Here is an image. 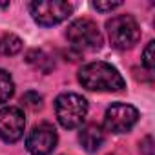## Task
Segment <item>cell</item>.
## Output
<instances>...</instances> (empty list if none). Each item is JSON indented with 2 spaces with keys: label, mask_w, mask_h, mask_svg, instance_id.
<instances>
[{
  "label": "cell",
  "mask_w": 155,
  "mask_h": 155,
  "mask_svg": "<svg viewBox=\"0 0 155 155\" xmlns=\"http://www.w3.org/2000/svg\"><path fill=\"white\" fill-rule=\"evenodd\" d=\"M79 82L90 91H120L124 88V79L119 69L102 60L82 66L79 71Z\"/></svg>",
  "instance_id": "cell-1"
},
{
  "label": "cell",
  "mask_w": 155,
  "mask_h": 155,
  "mask_svg": "<svg viewBox=\"0 0 155 155\" xmlns=\"http://www.w3.org/2000/svg\"><path fill=\"white\" fill-rule=\"evenodd\" d=\"M55 113L62 128H79L88 115V101L77 93H62L55 101Z\"/></svg>",
  "instance_id": "cell-2"
},
{
  "label": "cell",
  "mask_w": 155,
  "mask_h": 155,
  "mask_svg": "<svg viewBox=\"0 0 155 155\" xmlns=\"http://www.w3.org/2000/svg\"><path fill=\"white\" fill-rule=\"evenodd\" d=\"M108 37L113 48L117 49H130L140 38V29L137 20L131 15H119L106 22Z\"/></svg>",
  "instance_id": "cell-3"
},
{
  "label": "cell",
  "mask_w": 155,
  "mask_h": 155,
  "mask_svg": "<svg viewBox=\"0 0 155 155\" xmlns=\"http://www.w3.org/2000/svg\"><path fill=\"white\" fill-rule=\"evenodd\" d=\"M68 40L79 49H101L102 48V33L99 31L97 24L88 20V18H79L69 24L68 31H66Z\"/></svg>",
  "instance_id": "cell-4"
},
{
  "label": "cell",
  "mask_w": 155,
  "mask_h": 155,
  "mask_svg": "<svg viewBox=\"0 0 155 155\" xmlns=\"http://www.w3.org/2000/svg\"><path fill=\"white\" fill-rule=\"evenodd\" d=\"M29 11L38 26L49 28L66 20L71 15L73 6L68 2H60V0H37L29 4Z\"/></svg>",
  "instance_id": "cell-5"
},
{
  "label": "cell",
  "mask_w": 155,
  "mask_h": 155,
  "mask_svg": "<svg viewBox=\"0 0 155 155\" xmlns=\"http://www.w3.org/2000/svg\"><path fill=\"white\" fill-rule=\"evenodd\" d=\"M139 120L137 108L130 104H111L104 115V128L111 133H126Z\"/></svg>",
  "instance_id": "cell-6"
},
{
  "label": "cell",
  "mask_w": 155,
  "mask_h": 155,
  "mask_svg": "<svg viewBox=\"0 0 155 155\" xmlns=\"http://www.w3.org/2000/svg\"><path fill=\"white\" fill-rule=\"evenodd\" d=\"M55 146H57V130L49 122L37 124L26 139V148L31 155H49Z\"/></svg>",
  "instance_id": "cell-7"
},
{
  "label": "cell",
  "mask_w": 155,
  "mask_h": 155,
  "mask_svg": "<svg viewBox=\"0 0 155 155\" xmlns=\"http://www.w3.org/2000/svg\"><path fill=\"white\" fill-rule=\"evenodd\" d=\"M26 119L20 108L8 106L0 110V139L6 142H17L24 135Z\"/></svg>",
  "instance_id": "cell-8"
},
{
  "label": "cell",
  "mask_w": 155,
  "mask_h": 155,
  "mask_svg": "<svg viewBox=\"0 0 155 155\" xmlns=\"http://www.w3.org/2000/svg\"><path fill=\"white\" fill-rule=\"evenodd\" d=\"M104 131L101 130V126H97V124H86L82 130H81V133H79V140H81V144H82V148L86 150V151H90V153H93V151H97L102 144H104Z\"/></svg>",
  "instance_id": "cell-9"
},
{
  "label": "cell",
  "mask_w": 155,
  "mask_h": 155,
  "mask_svg": "<svg viewBox=\"0 0 155 155\" xmlns=\"http://www.w3.org/2000/svg\"><path fill=\"white\" fill-rule=\"evenodd\" d=\"M22 49V40L13 35V33H6L2 38H0V53L6 57H13Z\"/></svg>",
  "instance_id": "cell-10"
},
{
  "label": "cell",
  "mask_w": 155,
  "mask_h": 155,
  "mask_svg": "<svg viewBox=\"0 0 155 155\" xmlns=\"http://www.w3.org/2000/svg\"><path fill=\"white\" fill-rule=\"evenodd\" d=\"M13 91H15V84L11 75L6 69H0V104L8 102L13 97Z\"/></svg>",
  "instance_id": "cell-11"
},
{
  "label": "cell",
  "mask_w": 155,
  "mask_h": 155,
  "mask_svg": "<svg viewBox=\"0 0 155 155\" xmlns=\"http://www.w3.org/2000/svg\"><path fill=\"white\" fill-rule=\"evenodd\" d=\"M26 60H28L29 64H33L35 68L42 69V71H44V68H42V64H44V62H48V64H53V62L49 60V57H48L44 51H40V49H31V51L26 55Z\"/></svg>",
  "instance_id": "cell-12"
},
{
  "label": "cell",
  "mask_w": 155,
  "mask_h": 155,
  "mask_svg": "<svg viewBox=\"0 0 155 155\" xmlns=\"http://www.w3.org/2000/svg\"><path fill=\"white\" fill-rule=\"evenodd\" d=\"M22 102H24V106L26 108H29V110H40L42 108V95H38L37 91H26L24 95H22Z\"/></svg>",
  "instance_id": "cell-13"
},
{
  "label": "cell",
  "mask_w": 155,
  "mask_h": 155,
  "mask_svg": "<svg viewBox=\"0 0 155 155\" xmlns=\"http://www.w3.org/2000/svg\"><path fill=\"white\" fill-rule=\"evenodd\" d=\"M153 49H155V42L151 40V42H148V46H146V49H144V53H142V64H144V68H146L148 71H151V69L155 68Z\"/></svg>",
  "instance_id": "cell-14"
},
{
  "label": "cell",
  "mask_w": 155,
  "mask_h": 155,
  "mask_svg": "<svg viewBox=\"0 0 155 155\" xmlns=\"http://www.w3.org/2000/svg\"><path fill=\"white\" fill-rule=\"evenodd\" d=\"M140 153L142 155H153V139L151 135H146L142 140H140Z\"/></svg>",
  "instance_id": "cell-15"
},
{
  "label": "cell",
  "mask_w": 155,
  "mask_h": 155,
  "mask_svg": "<svg viewBox=\"0 0 155 155\" xmlns=\"http://www.w3.org/2000/svg\"><path fill=\"white\" fill-rule=\"evenodd\" d=\"M120 6H122V2H93V8L97 11H111Z\"/></svg>",
  "instance_id": "cell-16"
},
{
  "label": "cell",
  "mask_w": 155,
  "mask_h": 155,
  "mask_svg": "<svg viewBox=\"0 0 155 155\" xmlns=\"http://www.w3.org/2000/svg\"><path fill=\"white\" fill-rule=\"evenodd\" d=\"M9 6V2H0V8H8Z\"/></svg>",
  "instance_id": "cell-17"
}]
</instances>
